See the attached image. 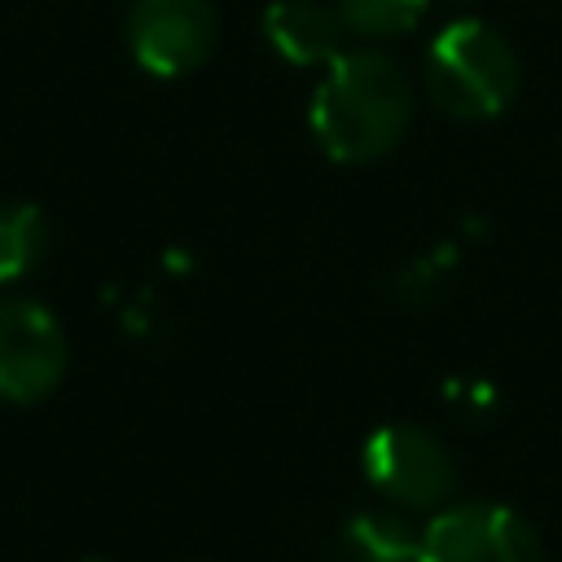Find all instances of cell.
I'll use <instances>...</instances> for the list:
<instances>
[{"label":"cell","mask_w":562,"mask_h":562,"mask_svg":"<svg viewBox=\"0 0 562 562\" xmlns=\"http://www.w3.org/2000/svg\"><path fill=\"white\" fill-rule=\"evenodd\" d=\"M426 88L452 119H492L518 92V57L487 22L457 18L426 53Z\"/></svg>","instance_id":"2"},{"label":"cell","mask_w":562,"mask_h":562,"mask_svg":"<svg viewBox=\"0 0 562 562\" xmlns=\"http://www.w3.org/2000/svg\"><path fill=\"white\" fill-rule=\"evenodd\" d=\"M48 246V228L40 206L31 202H9L0 206V285L26 277L35 268V259Z\"/></svg>","instance_id":"9"},{"label":"cell","mask_w":562,"mask_h":562,"mask_svg":"<svg viewBox=\"0 0 562 562\" xmlns=\"http://www.w3.org/2000/svg\"><path fill=\"white\" fill-rule=\"evenodd\" d=\"M347 562H422V531L395 514L364 509L342 527Z\"/></svg>","instance_id":"8"},{"label":"cell","mask_w":562,"mask_h":562,"mask_svg":"<svg viewBox=\"0 0 562 562\" xmlns=\"http://www.w3.org/2000/svg\"><path fill=\"white\" fill-rule=\"evenodd\" d=\"M426 0H338V18L356 35H404L417 26Z\"/></svg>","instance_id":"10"},{"label":"cell","mask_w":562,"mask_h":562,"mask_svg":"<svg viewBox=\"0 0 562 562\" xmlns=\"http://www.w3.org/2000/svg\"><path fill=\"white\" fill-rule=\"evenodd\" d=\"M422 562H544L540 540L509 505H452L422 531Z\"/></svg>","instance_id":"4"},{"label":"cell","mask_w":562,"mask_h":562,"mask_svg":"<svg viewBox=\"0 0 562 562\" xmlns=\"http://www.w3.org/2000/svg\"><path fill=\"white\" fill-rule=\"evenodd\" d=\"M127 48L158 79L189 75L215 48V9L206 0H136L127 13Z\"/></svg>","instance_id":"5"},{"label":"cell","mask_w":562,"mask_h":562,"mask_svg":"<svg viewBox=\"0 0 562 562\" xmlns=\"http://www.w3.org/2000/svg\"><path fill=\"white\" fill-rule=\"evenodd\" d=\"M263 35L294 66H329L338 57L342 18L338 9H325L316 0H272L263 9Z\"/></svg>","instance_id":"7"},{"label":"cell","mask_w":562,"mask_h":562,"mask_svg":"<svg viewBox=\"0 0 562 562\" xmlns=\"http://www.w3.org/2000/svg\"><path fill=\"white\" fill-rule=\"evenodd\" d=\"M360 465L369 474V483L400 501V505H413V509H435L448 501L452 483H457V470H452V457L448 448L417 430V426H378L364 448H360Z\"/></svg>","instance_id":"3"},{"label":"cell","mask_w":562,"mask_h":562,"mask_svg":"<svg viewBox=\"0 0 562 562\" xmlns=\"http://www.w3.org/2000/svg\"><path fill=\"white\" fill-rule=\"evenodd\" d=\"M66 373V338L48 307L31 299L0 303V395L31 404L44 400Z\"/></svg>","instance_id":"6"},{"label":"cell","mask_w":562,"mask_h":562,"mask_svg":"<svg viewBox=\"0 0 562 562\" xmlns=\"http://www.w3.org/2000/svg\"><path fill=\"white\" fill-rule=\"evenodd\" d=\"M413 83L378 48L338 53L312 97V132L334 162H373L404 136Z\"/></svg>","instance_id":"1"}]
</instances>
